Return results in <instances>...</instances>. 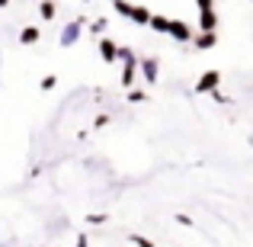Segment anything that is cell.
Here are the masks:
<instances>
[{"label":"cell","mask_w":253,"mask_h":247,"mask_svg":"<svg viewBox=\"0 0 253 247\" xmlns=\"http://www.w3.org/2000/svg\"><path fill=\"white\" fill-rule=\"evenodd\" d=\"M167 32H173L179 42H186V39H189V26H186V23H170V26H167Z\"/></svg>","instance_id":"2"},{"label":"cell","mask_w":253,"mask_h":247,"mask_svg":"<svg viewBox=\"0 0 253 247\" xmlns=\"http://www.w3.org/2000/svg\"><path fill=\"white\" fill-rule=\"evenodd\" d=\"M131 81H135V71H131V64H128V68H125V74H122V84H125V87H128Z\"/></svg>","instance_id":"12"},{"label":"cell","mask_w":253,"mask_h":247,"mask_svg":"<svg viewBox=\"0 0 253 247\" xmlns=\"http://www.w3.org/2000/svg\"><path fill=\"white\" fill-rule=\"evenodd\" d=\"M99 51H103L106 61H112V58H116V45H112L109 39H103V42H99Z\"/></svg>","instance_id":"3"},{"label":"cell","mask_w":253,"mask_h":247,"mask_svg":"<svg viewBox=\"0 0 253 247\" xmlns=\"http://www.w3.org/2000/svg\"><path fill=\"white\" fill-rule=\"evenodd\" d=\"M141 68H144V77H148V81H157V61H151V58H148Z\"/></svg>","instance_id":"6"},{"label":"cell","mask_w":253,"mask_h":247,"mask_svg":"<svg viewBox=\"0 0 253 247\" xmlns=\"http://www.w3.org/2000/svg\"><path fill=\"white\" fill-rule=\"evenodd\" d=\"M36 39H39V29H23V42L26 45H32Z\"/></svg>","instance_id":"10"},{"label":"cell","mask_w":253,"mask_h":247,"mask_svg":"<svg viewBox=\"0 0 253 247\" xmlns=\"http://www.w3.org/2000/svg\"><path fill=\"white\" fill-rule=\"evenodd\" d=\"M131 19H135V23H148L151 13L144 10V6H131Z\"/></svg>","instance_id":"5"},{"label":"cell","mask_w":253,"mask_h":247,"mask_svg":"<svg viewBox=\"0 0 253 247\" xmlns=\"http://www.w3.org/2000/svg\"><path fill=\"white\" fill-rule=\"evenodd\" d=\"M77 32H81V26H68V29H64V36H61V45H74Z\"/></svg>","instance_id":"4"},{"label":"cell","mask_w":253,"mask_h":247,"mask_svg":"<svg viewBox=\"0 0 253 247\" xmlns=\"http://www.w3.org/2000/svg\"><path fill=\"white\" fill-rule=\"evenodd\" d=\"M42 16H45V19L55 16V3H42Z\"/></svg>","instance_id":"11"},{"label":"cell","mask_w":253,"mask_h":247,"mask_svg":"<svg viewBox=\"0 0 253 247\" xmlns=\"http://www.w3.org/2000/svg\"><path fill=\"white\" fill-rule=\"evenodd\" d=\"M199 23H202V29H211V26H215V13H211V10H202Z\"/></svg>","instance_id":"8"},{"label":"cell","mask_w":253,"mask_h":247,"mask_svg":"<svg viewBox=\"0 0 253 247\" xmlns=\"http://www.w3.org/2000/svg\"><path fill=\"white\" fill-rule=\"evenodd\" d=\"M151 26H154V29H161V32H167V26H170V19H164V16H151L148 19Z\"/></svg>","instance_id":"9"},{"label":"cell","mask_w":253,"mask_h":247,"mask_svg":"<svg viewBox=\"0 0 253 247\" xmlns=\"http://www.w3.org/2000/svg\"><path fill=\"white\" fill-rule=\"evenodd\" d=\"M131 241H135L138 247H154V244H151V241H148V238H141V235H131Z\"/></svg>","instance_id":"13"},{"label":"cell","mask_w":253,"mask_h":247,"mask_svg":"<svg viewBox=\"0 0 253 247\" xmlns=\"http://www.w3.org/2000/svg\"><path fill=\"white\" fill-rule=\"evenodd\" d=\"M0 6H6V0H0Z\"/></svg>","instance_id":"14"},{"label":"cell","mask_w":253,"mask_h":247,"mask_svg":"<svg viewBox=\"0 0 253 247\" xmlns=\"http://www.w3.org/2000/svg\"><path fill=\"white\" fill-rule=\"evenodd\" d=\"M196 45H199V49H211V45H215V32H205V36H199Z\"/></svg>","instance_id":"7"},{"label":"cell","mask_w":253,"mask_h":247,"mask_svg":"<svg viewBox=\"0 0 253 247\" xmlns=\"http://www.w3.org/2000/svg\"><path fill=\"white\" fill-rule=\"evenodd\" d=\"M218 81H221V74H218V71H209V74L196 84V90L199 93H209V90H215V87H218Z\"/></svg>","instance_id":"1"}]
</instances>
